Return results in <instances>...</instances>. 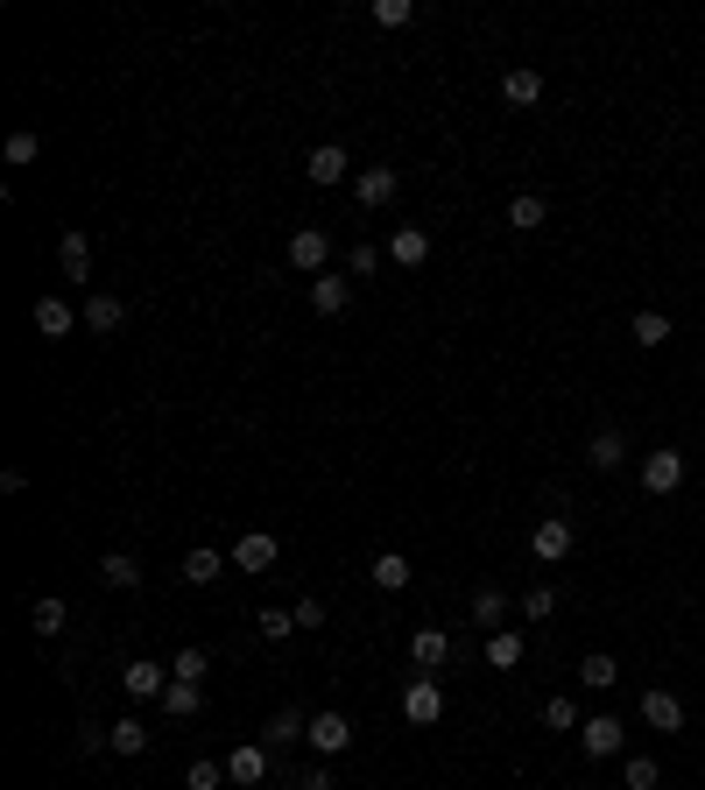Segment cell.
Here are the masks:
<instances>
[{"mask_svg": "<svg viewBox=\"0 0 705 790\" xmlns=\"http://www.w3.org/2000/svg\"><path fill=\"white\" fill-rule=\"evenodd\" d=\"M57 268H64V282H93V233H85V227H64V241H57Z\"/></svg>", "mask_w": 705, "mask_h": 790, "instance_id": "cell-10", "label": "cell"}, {"mask_svg": "<svg viewBox=\"0 0 705 790\" xmlns=\"http://www.w3.org/2000/svg\"><path fill=\"white\" fill-rule=\"evenodd\" d=\"M572 544H579V536H572L564 515H544V523L530 530V558L536 564H564V558H572Z\"/></svg>", "mask_w": 705, "mask_h": 790, "instance_id": "cell-7", "label": "cell"}, {"mask_svg": "<svg viewBox=\"0 0 705 790\" xmlns=\"http://www.w3.org/2000/svg\"><path fill=\"white\" fill-rule=\"evenodd\" d=\"M579 749H586L593 763H613V755H628V727L613 720V713H593V720L579 727Z\"/></svg>", "mask_w": 705, "mask_h": 790, "instance_id": "cell-3", "label": "cell"}, {"mask_svg": "<svg viewBox=\"0 0 705 790\" xmlns=\"http://www.w3.org/2000/svg\"><path fill=\"white\" fill-rule=\"evenodd\" d=\"M367 22H374V28H410V22H416V0H374Z\"/></svg>", "mask_w": 705, "mask_h": 790, "instance_id": "cell-37", "label": "cell"}, {"mask_svg": "<svg viewBox=\"0 0 705 790\" xmlns=\"http://www.w3.org/2000/svg\"><path fill=\"white\" fill-rule=\"evenodd\" d=\"M107 749L113 755H148V727L142 720H113L107 727Z\"/></svg>", "mask_w": 705, "mask_h": 790, "instance_id": "cell-32", "label": "cell"}, {"mask_svg": "<svg viewBox=\"0 0 705 790\" xmlns=\"http://www.w3.org/2000/svg\"><path fill=\"white\" fill-rule=\"evenodd\" d=\"M78 749H85V755H93V749H107V727H99V720H85V727H78Z\"/></svg>", "mask_w": 705, "mask_h": 790, "instance_id": "cell-44", "label": "cell"}, {"mask_svg": "<svg viewBox=\"0 0 705 790\" xmlns=\"http://www.w3.org/2000/svg\"><path fill=\"white\" fill-rule=\"evenodd\" d=\"M254 629H262V643H290V635H296V615H290V607H262V615H254Z\"/></svg>", "mask_w": 705, "mask_h": 790, "instance_id": "cell-36", "label": "cell"}, {"mask_svg": "<svg viewBox=\"0 0 705 790\" xmlns=\"http://www.w3.org/2000/svg\"><path fill=\"white\" fill-rule=\"evenodd\" d=\"M296 790H339V783H332V769L318 763V769H304V777H296Z\"/></svg>", "mask_w": 705, "mask_h": 790, "instance_id": "cell-43", "label": "cell"}, {"mask_svg": "<svg viewBox=\"0 0 705 790\" xmlns=\"http://www.w3.org/2000/svg\"><path fill=\"white\" fill-rule=\"evenodd\" d=\"M290 268L325 276V268H332V227H296L290 233Z\"/></svg>", "mask_w": 705, "mask_h": 790, "instance_id": "cell-4", "label": "cell"}, {"mask_svg": "<svg viewBox=\"0 0 705 790\" xmlns=\"http://www.w3.org/2000/svg\"><path fill=\"white\" fill-rule=\"evenodd\" d=\"M276 564H282V544L268 530H247L233 544V572H276Z\"/></svg>", "mask_w": 705, "mask_h": 790, "instance_id": "cell-9", "label": "cell"}, {"mask_svg": "<svg viewBox=\"0 0 705 790\" xmlns=\"http://www.w3.org/2000/svg\"><path fill=\"white\" fill-rule=\"evenodd\" d=\"M184 783H191V790H219V783H233V777H227V763H212V755H198V763L184 769Z\"/></svg>", "mask_w": 705, "mask_h": 790, "instance_id": "cell-39", "label": "cell"}, {"mask_svg": "<svg viewBox=\"0 0 705 790\" xmlns=\"http://www.w3.org/2000/svg\"><path fill=\"white\" fill-rule=\"evenodd\" d=\"M396 184H402V177H396V170H381V162H374V170H360V177H353V198L367 205V212H381V205L396 198Z\"/></svg>", "mask_w": 705, "mask_h": 790, "instance_id": "cell-18", "label": "cell"}, {"mask_svg": "<svg viewBox=\"0 0 705 790\" xmlns=\"http://www.w3.org/2000/svg\"><path fill=\"white\" fill-rule=\"evenodd\" d=\"M367 572H374V586H381V593H402V586H410V579H416V564L402 558V550H381V558H374Z\"/></svg>", "mask_w": 705, "mask_h": 790, "instance_id": "cell-22", "label": "cell"}, {"mask_svg": "<svg viewBox=\"0 0 705 790\" xmlns=\"http://www.w3.org/2000/svg\"><path fill=\"white\" fill-rule=\"evenodd\" d=\"M85 325H93L99 339H113L120 325H127V304H120L113 290H93V296H85Z\"/></svg>", "mask_w": 705, "mask_h": 790, "instance_id": "cell-17", "label": "cell"}, {"mask_svg": "<svg viewBox=\"0 0 705 790\" xmlns=\"http://www.w3.org/2000/svg\"><path fill=\"white\" fill-rule=\"evenodd\" d=\"M304 741L325 755V763H332V755H347V749H353V720H347V713H332V706H325V713H311Z\"/></svg>", "mask_w": 705, "mask_h": 790, "instance_id": "cell-5", "label": "cell"}, {"mask_svg": "<svg viewBox=\"0 0 705 790\" xmlns=\"http://www.w3.org/2000/svg\"><path fill=\"white\" fill-rule=\"evenodd\" d=\"M544 727H550V734H579L586 720H579V706H572L564 692H550V698H544Z\"/></svg>", "mask_w": 705, "mask_h": 790, "instance_id": "cell-33", "label": "cell"}, {"mask_svg": "<svg viewBox=\"0 0 705 790\" xmlns=\"http://www.w3.org/2000/svg\"><path fill=\"white\" fill-rule=\"evenodd\" d=\"M642 487H649V495H678V487H684V452H678V445L642 452Z\"/></svg>", "mask_w": 705, "mask_h": 790, "instance_id": "cell-8", "label": "cell"}, {"mask_svg": "<svg viewBox=\"0 0 705 790\" xmlns=\"http://www.w3.org/2000/svg\"><path fill=\"white\" fill-rule=\"evenodd\" d=\"M304 727H311V713H296V706L268 713V749H290V741H304Z\"/></svg>", "mask_w": 705, "mask_h": 790, "instance_id": "cell-30", "label": "cell"}, {"mask_svg": "<svg viewBox=\"0 0 705 790\" xmlns=\"http://www.w3.org/2000/svg\"><path fill=\"white\" fill-rule=\"evenodd\" d=\"M268 769H276V749H262V741H247V749H233V755H227V777H233L240 790L268 783Z\"/></svg>", "mask_w": 705, "mask_h": 790, "instance_id": "cell-11", "label": "cell"}, {"mask_svg": "<svg viewBox=\"0 0 705 790\" xmlns=\"http://www.w3.org/2000/svg\"><path fill=\"white\" fill-rule=\"evenodd\" d=\"M64 621H71V607H64V600H57V593H42V600H36V607H28V629H36V635H42V643H50V635H64Z\"/></svg>", "mask_w": 705, "mask_h": 790, "instance_id": "cell-27", "label": "cell"}, {"mask_svg": "<svg viewBox=\"0 0 705 790\" xmlns=\"http://www.w3.org/2000/svg\"><path fill=\"white\" fill-rule=\"evenodd\" d=\"M522 657H530V643H522V629H494V635H487V664H494V670H515Z\"/></svg>", "mask_w": 705, "mask_h": 790, "instance_id": "cell-24", "label": "cell"}, {"mask_svg": "<svg viewBox=\"0 0 705 790\" xmlns=\"http://www.w3.org/2000/svg\"><path fill=\"white\" fill-rule=\"evenodd\" d=\"M290 615H296V629H325V600H318V593H304Z\"/></svg>", "mask_w": 705, "mask_h": 790, "instance_id": "cell-41", "label": "cell"}, {"mask_svg": "<svg viewBox=\"0 0 705 790\" xmlns=\"http://www.w3.org/2000/svg\"><path fill=\"white\" fill-rule=\"evenodd\" d=\"M621 783L628 790H656V783H664V763H656V755H628V763H621Z\"/></svg>", "mask_w": 705, "mask_h": 790, "instance_id": "cell-34", "label": "cell"}, {"mask_svg": "<svg viewBox=\"0 0 705 790\" xmlns=\"http://www.w3.org/2000/svg\"><path fill=\"white\" fill-rule=\"evenodd\" d=\"M42 156V134H28V127H14L8 134V170H28V162Z\"/></svg>", "mask_w": 705, "mask_h": 790, "instance_id": "cell-38", "label": "cell"}, {"mask_svg": "<svg viewBox=\"0 0 705 790\" xmlns=\"http://www.w3.org/2000/svg\"><path fill=\"white\" fill-rule=\"evenodd\" d=\"M586 466H593V473H621V466H628V438H621L613 424L586 438Z\"/></svg>", "mask_w": 705, "mask_h": 790, "instance_id": "cell-15", "label": "cell"}, {"mask_svg": "<svg viewBox=\"0 0 705 790\" xmlns=\"http://www.w3.org/2000/svg\"><path fill=\"white\" fill-rule=\"evenodd\" d=\"M304 177H311L318 191H332V184H347V177H360V170H353L347 142H318V148L304 156Z\"/></svg>", "mask_w": 705, "mask_h": 790, "instance_id": "cell-2", "label": "cell"}, {"mask_svg": "<svg viewBox=\"0 0 705 790\" xmlns=\"http://www.w3.org/2000/svg\"><path fill=\"white\" fill-rule=\"evenodd\" d=\"M347 268H353V276H374V268H381V247H367V241H360L353 255H347Z\"/></svg>", "mask_w": 705, "mask_h": 790, "instance_id": "cell-42", "label": "cell"}, {"mask_svg": "<svg viewBox=\"0 0 705 790\" xmlns=\"http://www.w3.org/2000/svg\"><path fill=\"white\" fill-rule=\"evenodd\" d=\"M579 684H586V692H613V684H621V664H613L607 649H593V657H579Z\"/></svg>", "mask_w": 705, "mask_h": 790, "instance_id": "cell-25", "label": "cell"}, {"mask_svg": "<svg viewBox=\"0 0 705 790\" xmlns=\"http://www.w3.org/2000/svg\"><path fill=\"white\" fill-rule=\"evenodd\" d=\"M85 311H71L64 296H36V332L42 339H71V325H78Z\"/></svg>", "mask_w": 705, "mask_h": 790, "instance_id": "cell-19", "label": "cell"}, {"mask_svg": "<svg viewBox=\"0 0 705 790\" xmlns=\"http://www.w3.org/2000/svg\"><path fill=\"white\" fill-rule=\"evenodd\" d=\"M120 692H127L134 706H148V698H162V692H170V664H156V657H134L127 670H120Z\"/></svg>", "mask_w": 705, "mask_h": 790, "instance_id": "cell-6", "label": "cell"}, {"mask_svg": "<svg viewBox=\"0 0 705 790\" xmlns=\"http://www.w3.org/2000/svg\"><path fill=\"white\" fill-rule=\"evenodd\" d=\"M402 720H410V727H438L445 720V684H438V670H416V678L402 684Z\"/></svg>", "mask_w": 705, "mask_h": 790, "instance_id": "cell-1", "label": "cell"}, {"mask_svg": "<svg viewBox=\"0 0 705 790\" xmlns=\"http://www.w3.org/2000/svg\"><path fill=\"white\" fill-rule=\"evenodd\" d=\"M233 564V550H212V544H191L184 550V564H177V579H184V586H212L219 572H227Z\"/></svg>", "mask_w": 705, "mask_h": 790, "instance_id": "cell-12", "label": "cell"}, {"mask_svg": "<svg viewBox=\"0 0 705 790\" xmlns=\"http://www.w3.org/2000/svg\"><path fill=\"white\" fill-rule=\"evenodd\" d=\"M347 304H353V282L347 276H332V268H325V276H311V311H318V318H339Z\"/></svg>", "mask_w": 705, "mask_h": 790, "instance_id": "cell-16", "label": "cell"}, {"mask_svg": "<svg viewBox=\"0 0 705 790\" xmlns=\"http://www.w3.org/2000/svg\"><path fill=\"white\" fill-rule=\"evenodd\" d=\"M205 670H212V657H205L198 643H184V649L170 657V678H184V684H205Z\"/></svg>", "mask_w": 705, "mask_h": 790, "instance_id": "cell-35", "label": "cell"}, {"mask_svg": "<svg viewBox=\"0 0 705 790\" xmlns=\"http://www.w3.org/2000/svg\"><path fill=\"white\" fill-rule=\"evenodd\" d=\"M501 99H508V107H536V99H544V78H536V71H508V78H501Z\"/></svg>", "mask_w": 705, "mask_h": 790, "instance_id": "cell-31", "label": "cell"}, {"mask_svg": "<svg viewBox=\"0 0 705 790\" xmlns=\"http://www.w3.org/2000/svg\"><path fill=\"white\" fill-rule=\"evenodd\" d=\"M156 706H162V713H170V720H191V713H198V706H205V684H184V678H170V692H162V698H156Z\"/></svg>", "mask_w": 705, "mask_h": 790, "instance_id": "cell-28", "label": "cell"}, {"mask_svg": "<svg viewBox=\"0 0 705 790\" xmlns=\"http://www.w3.org/2000/svg\"><path fill=\"white\" fill-rule=\"evenodd\" d=\"M544 219H550V198H544V191H515V198H508V227H515V233H536Z\"/></svg>", "mask_w": 705, "mask_h": 790, "instance_id": "cell-21", "label": "cell"}, {"mask_svg": "<svg viewBox=\"0 0 705 790\" xmlns=\"http://www.w3.org/2000/svg\"><path fill=\"white\" fill-rule=\"evenodd\" d=\"M642 720H649L656 734H684V698L664 692V684H649V692H642Z\"/></svg>", "mask_w": 705, "mask_h": 790, "instance_id": "cell-13", "label": "cell"}, {"mask_svg": "<svg viewBox=\"0 0 705 790\" xmlns=\"http://www.w3.org/2000/svg\"><path fill=\"white\" fill-rule=\"evenodd\" d=\"M558 615V586H530L522 593V621H550Z\"/></svg>", "mask_w": 705, "mask_h": 790, "instance_id": "cell-40", "label": "cell"}, {"mask_svg": "<svg viewBox=\"0 0 705 790\" xmlns=\"http://www.w3.org/2000/svg\"><path fill=\"white\" fill-rule=\"evenodd\" d=\"M410 657H416V670H445V664H452V635H445V629H416L410 635Z\"/></svg>", "mask_w": 705, "mask_h": 790, "instance_id": "cell-20", "label": "cell"}, {"mask_svg": "<svg viewBox=\"0 0 705 790\" xmlns=\"http://www.w3.org/2000/svg\"><path fill=\"white\" fill-rule=\"evenodd\" d=\"M388 262L396 268H424L430 262V227H396L388 233Z\"/></svg>", "mask_w": 705, "mask_h": 790, "instance_id": "cell-14", "label": "cell"}, {"mask_svg": "<svg viewBox=\"0 0 705 790\" xmlns=\"http://www.w3.org/2000/svg\"><path fill=\"white\" fill-rule=\"evenodd\" d=\"M99 586H113V593H134V586H142V564H134L127 550H107V558H99Z\"/></svg>", "mask_w": 705, "mask_h": 790, "instance_id": "cell-23", "label": "cell"}, {"mask_svg": "<svg viewBox=\"0 0 705 790\" xmlns=\"http://www.w3.org/2000/svg\"><path fill=\"white\" fill-rule=\"evenodd\" d=\"M473 621H479L487 635L508 629V593H501V586H479V593H473Z\"/></svg>", "mask_w": 705, "mask_h": 790, "instance_id": "cell-29", "label": "cell"}, {"mask_svg": "<svg viewBox=\"0 0 705 790\" xmlns=\"http://www.w3.org/2000/svg\"><path fill=\"white\" fill-rule=\"evenodd\" d=\"M628 332H635V347H670V332H678V325H670V311H635V325H628Z\"/></svg>", "mask_w": 705, "mask_h": 790, "instance_id": "cell-26", "label": "cell"}]
</instances>
